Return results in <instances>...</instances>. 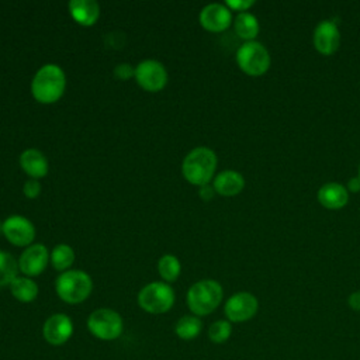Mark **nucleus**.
I'll use <instances>...</instances> for the list:
<instances>
[{
	"instance_id": "1",
	"label": "nucleus",
	"mask_w": 360,
	"mask_h": 360,
	"mask_svg": "<svg viewBox=\"0 0 360 360\" xmlns=\"http://www.w3.org/2000/svg\"><path fill=\"white\" fill-rule=\"evenodd\" d=\"M66 87V76L63 69L55 63L41 66L32 77L31 93L41 104H52L58 101Z\"/></svg>"
},
{
	"instance_id": "2",
	"label": "nucleus",
	"mask_w": 360,
	"mask_h": 360,
	"mask_svg": "<svg viewBox=\"0 0 360 360\" xmlns=\"http://www.w3.org/2000/svg\"><path fill=\"white\" fill-rule=\"evenodd\" d=\"M217 155L207 146H197L190 150L181 163L183 177L194 186L210 184L217 169Z\"/></svg>"
},
{
	"instance_id": "3",
	"label": "nucleus",
	"mask_w": 360,
	"mask_h": 360,
	"mask_svg": "<svg viewBox=\"0 0 360 360\" xmlns=\"http://www.w3.org/2000/svg\"><path fill=\"white\" fill-rule=\"evenodd\" d=\"M224 298L222 285L212 278H204L194 283L186 295L187 307L195 316H207L212 314Z\"/></svg>"
},
{
	"instance_id": "4",
	"label": "nucleus",
	"mask_w": 360,
	"mask_h": 360,
	"mask_svg": "<svg viewBox=\"0 0 360 360\" xmlns=\"http://www.w3.org/2000/svg\"><path fill=\"white\" fill-rule=\"evenodd\" d=\"M93 290L91 277L83 270H66L60 273L55 281L58 297L70 305L86 301Z\"/></svg>"
},
{
	"instance_id": "5",
	"label": "nucleus",
	"mask_w": 360,
	"mask_h": 360,
	"mask_svg": "<svg viewBox=\"0 0 360 360\" xmlns=\"http://www.w3.org/2000/svg\"><path fill=\"white\" fill-rule=\"evenodd\" d=\"M138 305L148 314L160 315L172 309L176 301L174 290L165 281H152L138 292Z\"/></svg>"
},
{
	"instance_id": "6",
	"label": "nucleus",
	"mask_w": 360,
	"mask_h": 360,
	"mask_svg": "<svg viewBox=\"0 0 360 360\" xmlns=\"http://www.w3.org/2000/svg\"><path fill=\"white\" fill-rule=\"evenodd\" d=\"M236 63L243 73L249 76H262L269 70L271 58L262 42L246 41L236 51Z\"/></svg>"
},
{
	"instance_id": "7",
	"label": "nucleus",
	"mask_w": 360,
	"mask_h": 360,
	"mask_svg": "<svg viewBox=\"0 0 360 360\" xmlns=\"http://www.w3.org/2000/svg\"><path fill=\"white\" fill-rule=\"evenodd\" d=\"M89 332L100 340H115L124 332L122 316L111 308H97L87 316Z\"/></svg>"
},
{
	"instance_id": "8",
	"label": "nucleus",
	"mask_w": 360,
	"mask_h": 360,
	"mask_svg": "<svg viewBox=\"0 0 360 360\" xmlns=\"http://www.w3.org/2000/svg\"><path fill=\"white\" fill-rule=\"evenodd\" d=\"M259 311V300L256 295L248 291H239L232 294L225 305L224 312L226 319L232 323H242L250 321Z\"/></svg>"
},
{
	"instance_id": "9",
	"label": "nucleus",
	"mask_w": 360,
	"mask_h": 360,
	"mask_svg": "<svg viewBox=\"0 0 360 360\" xmlns=\"http://www.w3.org/2000/svg\"><path fill=\"white\" fill-rule=\"evenodd\" d=\"M135 80L141 89L156 93L160 91L167 83V70L163 63L146 59L135 66Z\"/></svg>"
},
{
	"instance_id": "10",
	"label": "nucleus",
	"mask_w": 360,
	"mask_h": 360,
	"mask_svg": "<svg viewBox=\"0 0 360 360\" xmlns=\"http://www.w3.org/2000/svg\"><path fill=\"white\" fill-rule=\"evenodd\" d=\"M75 326L66 314L56 312L48 316L42 326V336L51 346H63L73 335Z\"/></svg>"
},
{
	"instance_id": "11",
	"label": "nucleus",
	"mask_w": 360,
	"mask_h": 360,
	"mask_svg": "<svg viewBox=\"0 0 360 360\" xmlns=\"http://www.w3.org/2000/svg\"><path fill=\"white\" fill-rule=\"evenodd\" d=\"M4 238L14 246H30L35 238V226L22 215H11L1 224Z\"/></svg>"
},
{
	"instance_id": "12",
	"label": "nucleus",
	"mask_w": 360,
	"mask_h": 360,
	"mask_svg": "<svg viewBox=\"0 0 360 360\" xmlns=\"http://www.w3.org/2000/svg\"><path fill=\"white\" fill-rule=\"evenodd\" d=\"M51 260L49 252L44 243H34L24 249L18 257V270L25 277H35L44 273Z\"/></svg>"
},
{
	"instance_id": "13",
	"label": "nucleus",
	"mask_w": 360,
	"mask_h": 360,
	"mask_svg": "<svg viewBox=\"0 0 360 360\" xmlns=\"http://www.w3.org/2000/svg\"><path fill=\"white\" fill-rule=\"evenodd\" d=\"M314 48L325 56L335 53L340 45V31L332 20H322L316 24L312 34Z\"/></svg>"
},
{
	"instance_id": "14",
	"label": "nucleus",
	"mask_w": 360,
	"mask_h": 360,
	"mask_svg": "<svg viewBox=\"0 0 360 360\" xmlns=\"http://www.w3.org/2000/svg\"><path fill=\"white\" fill-rule=\"evenodd\" d=\"M200 24L210 32H222L232 24V11L221 3H211L200 11Z\"/></svg>"
},
{
	"instance_id": "15",
	"label": "nucleus",
	"mask_w": 360,
	"mask_h": 360,
	"mask_svg": "<svg viewBox=\"0 0 360 360\" xmlns=\"http://www.w3.org/2000/svg\"><path fill=\"white\" fill-rule=\"evenodd\" d=\"M318 201L328 210H340L349 202V191L343 184L329 181L319 187Z\"/></svg>"
},
{
	"instance_id": "16",
	"label": "nucleus",
	"mask_w": 360,
	"mask_h": 360,
	"mask_svg": "<svg viewBox=\"0 0 360 360\" xmlns=\"http://www.w3.org/2000/svg\"><path fill=\"white\" fill-rule=\"evenodd\" d=\"M212 187L217 194L224 197H233L239 194L245 187V179L243 176L232 169H226L219 172L214 180Z\"/></svg>"
},
{
	"instance_id": "17",
	"label": "nucleus",
	"mask_w": 360,
	"mask_h": 360,
	"mask_svg": "<svg viewBox=\"0 0 360 360\" xmlns=\"http://www.w3.org/2000/svg\"><path fill=\"white\" fill-rule=\"evenodd\" d=\"M20 166L24 170V173H27L31 179L37 180L46 176L49 170L46 156L41 150L34 148L25 149L20 155Z\"/></svg>"
},
{
	"instance_id": "18",
	"label": "nucleus",
	"mask_w": 360,
	"mask_h": 360,
	"mask_svg": "<svg viewBox=\"0 0 360 360\" xmlns=\"http://www.w3.org/2000/svg\"><path fill=\"white\" fill-rule=\"evenodd\" d=\"M68 7L72 18L84 27L96 24L100 17V6L94 0H70Z\"/></svg>"
},
{
	"instance_id": "19",
	"label": "nucleus",
	"mask_w": 360,
	"mask_h": 360,
	"mask_svg": "<svg viewBox=\"0 0 360 360\" xmlns=\"http://www.w3.org/2000/svg\"><path fill=\"white\" fill-rule=\"evenodd\" d=\"M233 30L238 34L239 38L246 41H255L260 31L259 20L256 18L255 14L245 11V13H238L235 20H233Z\"/></svg>"
},
{
	"instance_id": "20",
	"label": "nucleus",
	"mask_w": 360,
	"mask_h": 360,
	"mask_svg": "<svg viewBox=\"0 0 360 360\" xmlns=\"http://www.w3.org/2000/svg\"><path fill=\"white\" fill-rule=\"evenodd\" d=\"M10 291H11V295L20 301V302H32L37 297H38V292H39V288H38V284L30 278V277H25V276H17L13 283L10 284Z\"/></svg>"
},
{
	"instance_id": "21",
	"label": "nucleus",
	"mask_w": 360,
	"mask_h": 360,
	"mask_svg": "<svg viewBox=\"0 0 360 360\" xmlns=\"http://www.w3.org/2000/svg\"><path fill=\"white\" fill-rule=\"evenodd\" d=\"M202 330V321L195 315H183L174 325V333L181 340H193Z\"/></svg>"
},
{
	"instance_id": "22",
	"label": "nucleus",
	"mask_w": 360,
	"mask_h": 360,
	"mask_svg": "<svg viewBox=\"0 0 360 360\" xmlns=\"http://www.w3.org/2000/svg\"><path fill=\"white\" fill-rule=\"evenodd\" d=\"M75 262V252L66 243L56 245L51 252V264L55 270L63 273L70 269Z\"/></svg>"
},
{
	"instance_id": "23",
	"label": "nucleus",
	"mask_w": 360,
	"mask_h": 360,
	"mask_svg": "<svg viewBox=\"0 0 360 360\" xmlns=\"http://www.w3.org/2000/svg\"><path fill=\"white\" fill-rule=\"evenodd\" d=\"M159 276L165 283H174L181 271V264L174 255H163L158 263Z\"/></svg>"
},
{
	"instance_id": "24",
	"label": "nucleus",
	"mask_w": 360,
	"mask_h": 360,
	"mask_svg": "<svg viewBox=\"0 0 360 360\" xmlns=\"http://www.w3.org/2000/svg\"><path fill=\"white\" fill-rule=\"evenodd\" d=\"M18 271V260L11 253L0 250V287L10 285Z\"/></svg>"
},
{
	"instance_id": "25",
	"label": "nucleus",
	"mask_w": 360,
	"mask_h": 360,
	"mask_svg": "<svg viewBox=\"0 0 360 360\" xmlns=\"http://www.w3.org/2000/svg\"><path fill=\"white\" fill-rule=\"evenodd\" d=\"M232 335V323L228 319H218L212 322L208 328V339L215 343L221 345L225 343Z\"/></svg>"
},
{
	"instance_id": "26",
	"label": "nucleus",
	"mask_w": 360,
	"mask_h": 360,
	"mask_svg": "<svg viewBox=\"0 0 360 360\" xmlns=\"http://www.w3.org/2000/svg\"><path fill=\"white\" fill-rule=\"evenodd\" d=\"M22 191L27 198H37L41 193V183L37 179H30L24 183Z\"/></svg>"
},
{
	"instance_id": "27",
	"label": "nucleus",
	"mask_w": 360,
	"mask_h": 360,
	"mask_svg": "<svg viewBox=\"0 0 360 360\" xmlns=\"http://www.w3.org/2000/svg\"><path fill=\"white\" fill-rule=\"evenodd\" d=\"M253 4H255L253 0H226L225 1V6L231 11H238V13L248 11Z\"/></svg>"
},
{
	"instance_id": "28",
	"label": "nucleus",
	"mask_w": 360,
	"mask_h": 360,
	"mask_svg": "<svg viewBox=\"0 0 360 360\" xmlns=\"http://www.w3.org/2000/svg\"><path fill=\"white\" fill-rule=\"evenodd\" d=\"M114 75L121 79V80H127L129 79L131 76H135V68H132L131 65L128 63H121V65H117L115 69H114Z\"/></svg>"
},
{
	"instance_id": "29",
	"label": "nucleus",
	"mask_w": 360,
	"mask_h": 360,
	"mask_svg": "<svg viewBox=\"0 0 360 360\" xmlns=\"http://www.w3.org/2000/svg\"><path fill=\"white\" fill-rule=\"evenodd\" d=\"M215 194V190L211 184H204L200 187V191H198V195L204 200V201H210Z\"/></svg>"
},
{
	"instance_id": "30",
	"label": "nucleus",
	"mask_w": 360,
	"mask_h": 360,
	"mask_svg": "<svg viewBox=\"0 0 360 360\" xmlns=\"http://www.w3.org/2000/svg\"><path fill=\"white\" fill-rule=\"evenodd\" d=\"M347 304L353 311H360V291H353L347 297Z\"/></svg>"
},
{
	"instance_id": "31",
	"label": "nucleus",
	"mask_w": 360,
	"mask_h": 360,
	"mask_svg": "<svg viewBox=\"0 0 360 360\" xmlns=\"http://www.w3.org/2000/svg\"><path fill=\"white\" fill-rule=\"evenodd\" d=\"M347 191H352V193H359L360 191V177L356 176V177H352L349 179L347 181Z\"/></svg>"
},
{
	"instance_id": "32",
	"label": "nucleus",
	"mask_w": 360,
	"mask_h": 360,
	"mask_svg": "<svg viewBox=\"0 0 360 360\" xmlns=\"http://www.w3.org/2000/svg\"><path fill=\"white\" fill-rule=\"evenodd\" d=\"M359 177H360V165H359V174H357Z\"/></svg>"
}]
</instances>
